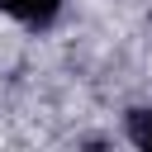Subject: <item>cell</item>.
Here are the masks:
<instances>
[{
  "mask_svg": "<svg viewBox=\"0 0 152 152\" xmlns=\"http://www.w3.org/2000/svg\"><path fill=\"white\" fill-rule=\"evenodd\" d=\"M128 138L142 152H152V109H128Z\"/></svg>",
  "mask_w": 152,
  "mask_h": 152,
  "instance_id": "obj_2",
  "label": "cell"
},
{
  "mask_svg": "<svg viewBox=\"0 0 152 152\" xmlns=\"http://www.w3.org/2000/svg\"><path fill=\"white\" fill-rule=\"evenodd\" d=\"M0 10L10 19H19V24H28V28H48L57 19L62 0H0Z\"/></svg>",
  "mask_w": 152,
  "mask_h": 152,
  "instance_id": "obj_1",
  "label": "cell"
}]
</instances>
